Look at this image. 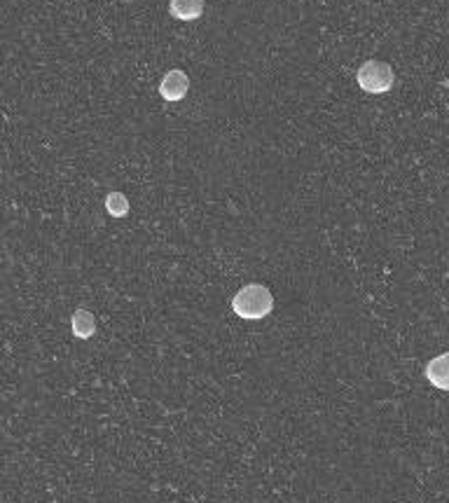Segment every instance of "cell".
Here are the masks:
<instances>
[{
	"label": "cell",
	"instance_id": "cell-1",
	"mask_svg": "<svg viewBox=\"0 0 449 503\" xmlns=\"http://www.w3.org/2000/svg\"><path fill=\"white\" fill-rule=\"evenodd\" d=\"M274 309V295L272 290L262 284H248L241 290H236L232 297V311L243 321H260L270 316Z\"/></svg>",
	"mask_w": 449,
	"mask_h": 503
},
{
	"label": "cell",
	"instance_id": "cell-2",
	"mask_svg": "<svg viewBox=\"0 0 449 503\" xmlns=\"http://www.w3.org/2000/svg\"><path fill=\"white\" fill-rule=\"evenodd\" d=\"M356 82L367 94H386L391 92L393 82H396V73H393V68L386 61L372 59L360 64V68L356 70Z\"/></svg>",
	"mask_w": 449,
	"mask_h": 503
},
{
	"label": "cell",
	"instance_id": "cell-3",
	"mask_svg": "<svg viewBox=\"0 0 449 503\" xmlns=\"http://www.w3.org/2000/svg\"><path fill=\"white\" fill-rule=\"evenodd\" d=\"M187 89H190V77H187L185 70L173 68L167 75L162 77L160 82V96L164 101H180L185 99Z\"/></svg>",
	"mask_w": 449,
	"mask_h": 503
},
{
	"label": "cell",
	"instance_id": "cell-4",
	"mask_svg": "<svg viewBox=\"0 0 449 503\" xmlns=\"http://www.w3.org/2000/svg\"><path fill=\"white\" fill-rule=\"evenodd\" d=\"M423 375L431 382V387H436L438 391H449V351L431 358Z\"/></svg>",
	"mask_w": 449,
	"mask_h": 503
},
{
	"label": "cell",
	"instance_id": "cell-5",
	"mask_svg": "<svg viewBox=\"0 0 449 503\" xmlns=\"http://www.w3.org/2000/svg\"><path fill=\"white\" fill-rule=\"evenodd\" d=\"M204 7H206V0H171L169 14L180 21H194L204 14Z\"/></svg>",
	"mask_w": 449,
	"mask_h": 503
},
{
	"label": "cell",
	"instance_id": "cell-6",
	"mask_svg": "<svg viewBox=\"0 0 449 503\" xmlns=\"http://www.w3.org/2000/svg\"><path fill=\"white\" fill-rule=\"evenodd\" d=\"M70 326H73V335L77 340H89V337L96 333V319L89 309H75L73 319H70Z\"/></svg>",
	"mask_w": 449,
	"mask_h": 503
},
{
	"label": "cell",
	"instance_id": "cell-7",
	"mask_svg": "<svg viewBox=\"0 0 449 503\" xmlns=\"http://www.w3.org/2000/svg\"><path fill=\"white\" fill-rule=\"evenodd\" d=\"M129 209H131V204L127 199V194H122V192H108L106 194V211L113 218H124L129 214Z\"/></svg>",
	"mask_w": 449,
	"mask_h": 503
}]
</instances>
